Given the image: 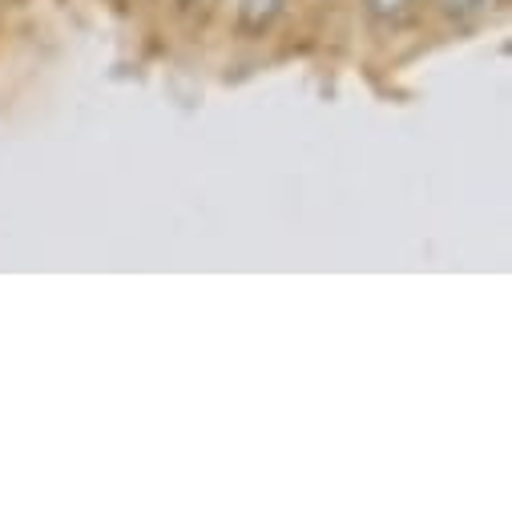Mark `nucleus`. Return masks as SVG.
<instances>
[{"instance_id": "1", "label": "nucleus", "mask_w": 512, "mask_h": 512, "mask_svg": "<svg viewBox=\"0 0 512 512\" xmlns=\"http://www.w3.org/2000/svg\"><path fill=\"white\" fill-rule=\"evenodd\" d=\"M408 5H412V0H371V9H375L379 17H400Z\"/></svg>"}, {"instance_id": "2", "label": "nucleus", "mask_w": 512, "mask_h": 512, "mask_svg": "<svg viewBox=\"0 0 512 512\" xmlns=\"http://www.w3.org/2000/svg\"><path fill=\"white\" fill-rule=\"evenodd\" d=\"M440 5H444L448 13H472V9L488 5V0H440Z\"/></svg>"}, {"instance_id": "3", "label": "nucleus", "mask_w": 512, "mask_h": 512, "mask_svg": "<svg viewBox=\"0 0 512 512\" xmlns=\"http://www.w3.org/2000/svg\"><path fill=\"white\" fill-rule=\"evenodd\" d=\"M275 5H279V0H246L250 17H267V13H275Z\"/></svg>"}]
</instances>
